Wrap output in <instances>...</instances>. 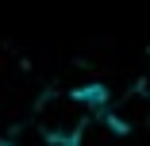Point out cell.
<instances>
[{"label": "cell", "mask_w": 150, "mask_h": 146, "mask_svg": "<svg viewBox=\"0 0 150 146\" xmlns=\"http://www.w3.org/2000/svg\"><path fill=\"white\" fill-rule=\"evenodd\" d=\"M96 115L88 111L73 89L66 92H42L35 100V111H31V123L35 131L50 142V146H81L88 123H93Z\"/></svg>", "instance_id": "1"}, {"label": "cell", "mask_w": 150, "mask_h": 146, "mask_svg": "<svg viewBox=\"0 0 150 146\" xmlns=\"http://www.w3.org/2000/svg\"><path fill=\"white\" fill-rule=\"evenodd\" d=\"M104 123H108L112 135H131V131L150 127V81L135 85L119 100H112L104 108Z\"/></svg>", "instance_id": "2"}, {"label": "cell", "mask_w": 150, "mask_h": 146, "mask_svg": "<svg viewBox=\"0 0 150 146\" xmlns=\"http://www.w3.org/2000/svg\"><path fill=\"white\" fill-rule=\"evenodd\" d=\"M0 146H16V142H0Z\"/></svg>", "instance_id": "3"}]
</instances>
